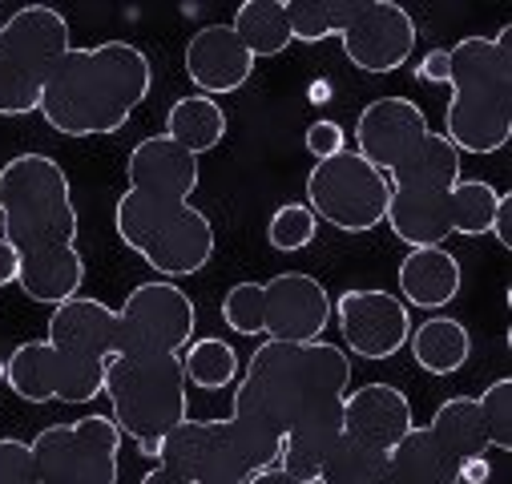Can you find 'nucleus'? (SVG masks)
<instances>
[{
    "mask_svg": "<svg viewBox=\"0 0 512 484\" xmlns=\"http://www.w3.org/2000/svg\"><path fill=\"white\" fill-rule=\"evenodd\" d=\"M351 392V355L327 339H263L234 384L230 420L275 468L319 480L331 444L343 432V396Z\"/></svg>",
    "mask_w": 512,
    "mask_h": 484,
    "instance_id": "obj_1",
    "label": "nucleus"
},
{
    "mask_svg": "<svg viewBox=\"0 0 512 484\" xmlns=\"http://www.w3.org/2000/svg\"><path fill=\"white\" fill-rule=\"evenodd\" d=\"M198 158L166 134L142 138L125 158V194L113 206V230L162 279H190L214 259V226L190 202Z\"/></svg>",
    "mask_w": 512,
    "mask_h": 484,
    "instance_id": "obj_2",
    "label": "nucleus"
},
{
    "mask_svg": "<svg viewBox=\"0 0 512 484\" xmlns=\"http://www.w3.org/2000/svg\"><path fill=\"white\" fill-rule=\"evenodd\" d=\"M0 222L21 259L17 287L33 303H65L85 287L77 251V206L61 162L49 154H17L0 166Z\"/></svg>",
    "mask_w": 512,
    "mask_h": 484,
    "instance_id": "obj_3",
    "label": "nucleus"
},
{
    "mask_svg": "<svg viewBox=\"0 0 512 484\" xmlns=\"http://www.w3.org/2000/svg\"><path fill=\"white\" fill-rule=\"evenodd\" d=\"M113 339V307H105L93 295H73L53 307L45 339L13 347L0 376H5L13 396L29 404H89L101 396Z\"/></svg>",
    "mask_w": 512,
    "mask_h": 484,
    "instance_id": "obj_4",
    "label": "nucleus"
},
{
    "mask_svg": "<svg viewBox=\"0 0 512 484\" xmlns=\"http://www.w3.org/2000/svg\"><path fill=\"white\" fill-rule=\"evenodd\" d=\"M154 89V65L134 41H101L89 49H69L41 93L45 126L61 138H109Z\"/></svg>",
    "mask_w": 512,
    "mask_h": 484,
    "instance_id": "obj_5",
    "label": "nucleus"
},
{
    "mask_svg": "<svg viewBox=\"0 0 512 484\" xmlns=\"http://www.w3.org/2000/svg\"><path fill=\"white\" fill-rule=\"evenodd\" d=\"M512 29L496 37H464L448 49V113L444 138L456 154H496L512 138Z\"/></svg>",
    "mask_w": 512,
    "mask_h": 484,
    "instance_id": "obj_6",
    "label": "nucleus"
},
{
    "mask_svg": "<svg viewBox=\"0 0 512 484\" xmlns=\"http://www.w3.org/2000/svg\"><path fill=\"white\" fill-rule=\"evenodd\" d=\"M291 37L319 45L339 37L359 73H396L416 53V21L392 0H283Z\"/></svg>",
    "mask_w": 512,
    "mask_h": 484,
    "instance_id": "obj_7",
    "label": "nucleus"
},
{
    "mask_svg": "<svg viewBox=\"0 0 512 484\" xmlns=\"http://www.w3.org/2000/svg\"><path fill=\"white\" fill-rule=\"evenodd\" d=\"M182 355H109L101 396L109 420L134 444H162L182 420H190Z\"/></svg>",
    "mask_w": 512,
    "mask_h": 484,
    "instance_id": "obj_8",
    "label": "nucleus"
},
{
    "mask_svg": "<svg viewBox=\"0 0 512 484\" xmlns=\"http://www.w3.org/2000/svg\"><path fill=\"white\" fill-rule=\"evenodd\" d=\"M460 182V154L440 134L428 130L424 142L388 174V222L392 234L408 251L416 247H444L452 234V190Z\"/></svg>",
    "mask_w": 512,
    "mask_h": 484,
    "instance_id": "obj_9",
    "label": "nucleus"
},
{
    "mask_svg": "<svg viewBox=\"0 0 512 484\" xmlns=\"http://www.w3.org/2000/svg\"><path fill=\"white\" fill-rule=\"evenodd\" d=\"M73 49L65 13L25 5L0 25V117H25L41 109L53 65Z\"/></svg>",
    "mask_w": 512,
    "mask_h": 484,
    "instance_id": "obj_10",
    "label": "nucleus"
},
{
    "mask_svg": "<svg viewBox=\"0 0 512 484\" xmlns=\"http://www.w3.org/2000/svg\"><path fill=\"white\" fill-rule=\"evenodd\" d=\"M158 464L182 472L190 484H250L259 472L275 468L230 416L226 420H182L162 440Z\"/></svg>",
    "mask_w": 512,
    "mask_h": 484,
    "instance_id": "obj_11",
    "label": "nucleus"
},
{
    "mask_svg": "<svg viewBox=\"0 0 512 484\" xmlns=\"http://www.w3.org/2000/svg\"><path fill=\"white\" fill-rule=\"evenodd\" d=\"M121 432L109 416L89 412L81 420L41 428L29 448L41 484H117L121 476Z\"/></svg>",
    "mask_w": 512,
    "mask_h": 484,
    "instance_id": "obj_12",
    "label": "nucleus"
},
{
    "mask_svg": "<svg viewBox=\"0 0 512 484\" xmlns=\"http://www.w3.org/2000/svg\"><path fill=\"white\" fill-rule=\"evenodd\" d=\"M388 174H379L355 150H343L327 162H315L307 174V206L319 222L343 234H367L388 218Z\"/></svg>",
    "mask_w": 512,
    "mask_h": 484,
    "instance_id": "obj_13",
    "label": "nucleus"
},
{
    "mask_svg": "<svg viewBox=\"0 0 512 484\" xmlns=\"http://www.w3.org/2000/svg\"><path fill=\"white\" fill-rule=\"evenodd\" d=\"M113 315H117L113 355H182L198 323L194 299L170 279L138 283Z\"/></svg>",
    "mask_w": 512,
    "mask_h": 484,
    "instance_id": "obj_14",
    "label": "nucleus"
},
{
    "mask_svg": "<svg viewBox=\"0 0 512 484\" xmlns=\"http://www.w3.org/2000/svg\"><path fill=\"white\" fill-rule=\"evenodd\" d=\"M331 319L343 331V347L359 359H392L408 347L412 315L392 291H343L331 303Z\"/></svg>",
    "mask_w": 512,
    "mask_h": 484,
    "instance_id": "obj_15",
    "label": "nucleus"
},
{
    "mask_svg": "<svg viewBox=\"0 0 512 484\" xmlns=\"http://www.w3.org/2000/svg\"><path fill=\"white\" fill-rule=\"evenodd\" d=\"M331 323V295L307 271H279L263 283V335L279 343L323 339Z\"/></svg>",
    "mask_w": 512,
    "mask_h": 484,
    "instance_id": "obj_16",
    "label": "nucleus"
},
{
    "mask_svg": "<svg viewBox=\"0 0 512 484\" xmlns=\"http://www.w3.org/2000/svg\"><path fill=\"white\" fill-rule=\"evenodd\" d=\"M428 130V113L412 97H375L355 117V154L379 174H392Z\"/></svg>",
    "mask_w": 512,
    "mask_h": 484,
    "instance_id": "obj_17",
    "label": "nucleus"
},
{
    "mask_svg": "<svg viewBox=\"0 0 512 484\" xmlns=\"http://www.w3.org/2000/svg\"><path fill=\"white\" fill-rule=\"evenodd\" d=\"M186 77L194 81V89L202 97H226L238 93L250 73H254V57L246 53V45L234 37L230 25H206L186 41Z\"/></svg>",
    "mask_w": 512,
    "mask_h": 484,
    "instance_id": "obj_18",
    "label": "nucleus"
},
{
    "mask_svg": "<svg viewBox=\"0 0 512 484\" xmlns=\"http://www.w3.org/2000/svg\"><path fill=\"white\" fill-rule=\"evenodd\" d=\"M416 428L412 400L392 384H359L343 396V432L392 452Z\"/></svg>",
    "mask_w": 512,
    "mask_h": 484,
    "instance_id": "obj_19",
    "label": "nucleus"
},
{
    "mask_svg": "<svg viewBox=\"0 0 512 484\" xmlns=\"http://www.w3.org/2000/svg\"><path fill=\"white\" fill-rule=\"evenodd\" d=\"M396 283H400V303L404 307L440 311L460 295L464 271H460V259L448 255L444 247H416L400 263Z\"/></svg>",
    "mask_w": 512,
    "mask_h": 484,
    "instance_id": "obj_20",
    "label": "nucleus"
},
{
    "mask_svg": "<svg viewBox=\"0 0 512 484\" xmlns=\"http://www.w3.org/2000/svg\"><path fill=\"white\" fill-rule=\"evenodd\" d=\"M379 484H460V460L436 440L428 424H416L392 452Z\"/></svg>",
    "mask_w": 512,
    "mask_h": 484,
    "instance_id": "obj_21",
    "label": "nucleus"
},
{
    "mask_svg": "<svg viewBox=\"0 0 512 484\" xmlns=\"http://www.w3.org/2000/svg\"><path fill=\"white\" fill-rule=\"evenodd\" d=\"M408 347H412V359L428 376H452V372L464 368L468 355H472V335H468V327L460 319L432 315L420 327H412Z\"/></svg>",
    "mask_w": 512,
    "mask_h": 484,
    "instance_id": "obj_22",
    "label": "nucleus"
},
{
    "mask_svg": "<svg viewBox=\"0 0 512 484\" xmlns=\"http://www.w3.org/2000/svg\"><path fill=\"white\" fill-rule=\"evenodd\" d=\"M166 138L174 146H182L186 154L202 158V154L218 150L222 138H226V109L214 97H202V93L178 97L166 113Z\"/></svg>",
    "mask_w": 512,
    "mask_h": 484,
    "instance_id": "obj_23",
    "label": "nucleus"
},
{
    "mask_svg": "<svg viewBox=\"0 0 512 484\" xmlns=\"http://www.w3.org/2000/svg\"><path fill=\"white\" fill-rule=\"evenodd\" d=\"M230 29H234V37L246 45V53L254 61L259 57H279V53H287L295 45L283 0H246V5H238Z\"/></svg>",
    "mask_w": 512,
    "mask_h": 484,
    "instance_id": "obj_24",
    "label": "nucleus"
},
{
    "mask_svg": "<svg viewBox=\"0 0 512 484\" xmlns=\"http://www.w3.org/2000/svg\"><path fill=\"white\" fill-rule=\"evenodd\" d=\"M428 428L436 432V440L464 464L472 456H488V436L476 412V396H452L436 408V416L428 420Z\"/></svg>",
    "mask_w": 512,
    "mask_h": 484,
    "instance_id": "obj_25",
    "label": "nucleus"
},
{
    "mask_svg": "<svg viewBox=\"0 0 512 484\" xmlns=\"http://www.w3.org/2000/svg\"><path fill=\"white\" fill-rule=\"evenodd\" d=\"M383 468H388V452L339 432V440L331 444L315 484H379Z\"/></svg>",
    "mask_w": 512,
    "mask_h": 484,
    "instance_id": "obj_26",
    "label": "nucleus"
},
{
    "mask_svg": "<svg viewBox=\"0 0 512 484\" xmlns=\"http://www.w3.org/2000/svg\"><path fill=\"white\" fill-rule=\"evenodd\" d=\"M182 372H186V384L202 392H222L238 384L242 359L226 339L206 335V339H190V347L182 351Z\"/></svg>",
    "mask_w": 512,
    "mask_h": 484,
    "instance_id": "obj_27",
    "label": "nucleus"
},
{
    "mask_svg": "<svg viewBox=\"0 0 512 484\" xmlns=\"http://www.w3.org/2000/svg\"><path fill=\"white\" fill-rule=\"evenodd\" d=\"M496 202H500L496 186H488L484 178H460L452 190V234H464V238L488 234Z\"/></svg>",
    "mask_w": 512,
    "mask_h": 484,
    "instance_id": "obj_28",
    "label": "nucleus"
},
{
    "mask_svg": "<svg viewBox=\"0 0 512 484\" xmlns=\"http://www.w3.org/2000/svg\"><path fill=\"white\" fill-rule=\"evenodd\" d=\"M319 234V218L311 214L307 202H283L271 222H267V242L283 255H295V251H307Z\"/></svg>",
    "mask_w": 512,
    "mask_h": 484,
    "instance_id": "obj_29",
    "label": "nucleus"
},
{
    "mask_svg": "<svg viewBox=\"0 0 512 484\" xmlns=\"http://www.w3.org/2000/svg\"><path fill=\"white\" fill-rule=\"evenodd\" d=\"M476 412H480L488 448L508 452V448H512V380L504 376V380L488 384V388L476 396Z\"/></svg>",
    "mask_w": 512,
    "mask_h": 484,
    "instance_id": "obj_30",
    "label": "nucleus"
},
{
    "mask_svg": "<svg viewBox=\"0 0 512 484\" xmlns=\"http://www.w3.org/2000/svg\"><path fill=\"white\" fill-rule=\"evenodd\" d=\"M222 319L238 335H263V283H234L222 299Z\"/></svg>",
    "mask_w": 512,
    "mask_h": 484,
    "instance_id": "obj_31",
    "label": "nucleus"
},
{
    "mask_svg": "<svg viewBox=\"0 0 512 484\" xmlns=\"http://www.w3.org/2000/svg\"><path fill=\"white\" fill-rule=\"evenodd\" d=\"M0 484H41L29 440L0 436Z\"/></svg>",
    "mask_w": 512,
    "mask_h": 484,
    "instance_id": "obj_32",
    "label": "nucleus"
},
{
    "mask_svg": "<svg viewBox=\"0 0 512 484\" xmlns=\"http://www.w3.org/2000/svg\"><path fill=\"white\" fill-rule=\"evenodd\" d=\"M343 150H347L343 126H335V121H311V126H307V154L315 162H327V158H335Z\"/></svg>",
    "mask_w": 512,
    "mask_h": 484,
    "instance_id": "obj_33",
    "label": "nucleus"
},
{
    "mask_svg": "<svg viewBox=\"0 0 512 484\" xmlns=\"http://www.w3.org/2000/svg\"><path fill=\"white\" fill-rule=\"evenodd\" d=\"M416 81L420 85H448V49L424 53V61L416 65Z\"/></svg>",
    "mask_w": 512,
    "mask_h": 484,
    "instance_id": "obj_34",
    "label": "nucleus"
},
{
    "mask_svg": "<svg viewBox=\"0 0 512 484\" xmlns=\"http://www.w3.org/2000/svg\"><path fill=\"white\" fill-rule=\"evenodd\" d=\"M500 247L508 251L512 247V194H500V202H496V214H492V230H488Z\"/></svg>",
    "mask_w": 512,
    "mask_h": 484,
    "instance_id": "obj_35",
    "label": "nucleus"
},
{
    "mask_svg": "<svg viewBox=\"0 0 512 484\" xmlns=\"http://www.w3.org/2000/svg\"><path fill=\"white\" fill-rule=\"evenodd\" d=\"M17 279H21V259H17V251H13V242L0 234V291L13 287Z\"/></svg>",
    "mask_w": 512,
    "mask_h": 484,
    "instance_id": "obj_36",
    "label": "nucleus"
},
{
    "mask_svg": "<svg viewBox=\"0 0 512 484\" xmlns=\"http://www.w3.org/2000/svg\"><path fill=\"white\" fill-rule=\"evenodd\" d=\"M488 476H492L488 456H472L460 464V484H488Z\"/></svg>",
    "mask_w": 512,
    "mask_h": 484,
    "instance_id": "obj_37",
    "label": "nucleus"
},
{
    "mask_svg": "<svg viewBox=\"0 0 512 484\" xmlns=\"http://www.w3.org/2000/svg\"><path fill=\"white\" fill-rule=\"evenodd\" d=\"M142 484H190L182 472H174V468H166V464H154L146 476H142Z\"/></svg>",
    "mask_w": 512,
    "mask_h": 484,
    "instance_id": "obj_38",
    "label": "nucleus"
},
{
    "mask_svg": "<svg viewBox=\"0 0 512 484\" xmlns=\"http://www.w3.org/2000/svg\"><path fill=\"white\" fill-rule=\"evenodd\" d=\"M250 484H303L299 476H291V472H283V468H267V472H259Z\"/></svg>",
    "mask_w": 512,
    "mask_h": 484,
    "instance_id": "obj_39",
    "label": "nucleus"
},
{
    "mask_svg": "<svg viewBox=\"0 0 512 484\" xmlns=\"http://www.w3.org/2000/svg\"><path fill=\"white\" fill-rule=\"evenodd\" d=\"M0 25H5V13H0Z\"/></svg>",
    "mask_w": 512,
    "mask_h": 484,
    "instance_id": "obj_40",
    "label": "nucleus"
},
{
    "mask_svg": "<svg viewBox=\"0 0 512 484\" xmlns=\"http://www.w3.org/2000/svg\"><path fill=\"white\" fill-rule=\"evenodd\" d=\"M0 436H5V432H0Z\"/></svg>",
    "mask_w": 512,
    "mask_h": 484,
    "instance_id": "obj_41",
    "label": "nucleus"
}]
</instances>
